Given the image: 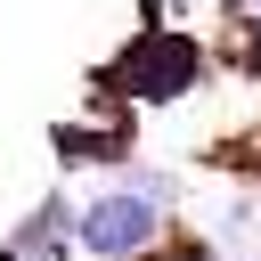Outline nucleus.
<instances>
[{"label": "nucleus", "mask_w": 261, "mask_h": 261, "mask_svg": "<svg viewBox=\"0 0 261 261\" xmlns=\"http://www.w3.org/2000/svg\"><path fill=\"white\" fill-rule=\"evenodd\" d=\"M57 155H65V163H130V130L73 122V130H57Z\"/></svg>", "instance_id": "3"}, {"label": "nucleus", "mask_w": 261, "mask_h": 261, "mask_svg": "<svg viewBox=\"0 0 261 261\" xmlns=\"http://www.w3.org/2000/svg\"><path fill=\"white\" fill-rule=\"evenodd\" d=\"M82 253L90 261H147L155 245H163V196L155 188H139L130 171H114L90 204H82Z\"/></svg>", "instance_id": "1"}, {"label": "nucleus", "mask_w": 261, "mask_h": 261, "mask_svg": "<svg viewBox=\"0 0 261 261\" xmlns=\"http://www.w3.org/2000/svg\"><path fill=\"white\" fill-rule=\"evenodd\" d=\"M237 16H253V24H261V0H237Z\"/></svg>", "instance_id": "4"}, {"label": "nucleus", "mask_w": 261, "mask_h": 261, "mask_svg": "<svg viewBox=\"0 0 261 261\" xmlns=\"http://www.w3.org/2000/svg\"><path fill=\"white\" fill-rule=\"evenodd\" d=\"M204 82V49L188 33H139L122 57H114V90L130 106H163V98H188Z\"/></svg>", "instance_id": "2"}]
</instances>
